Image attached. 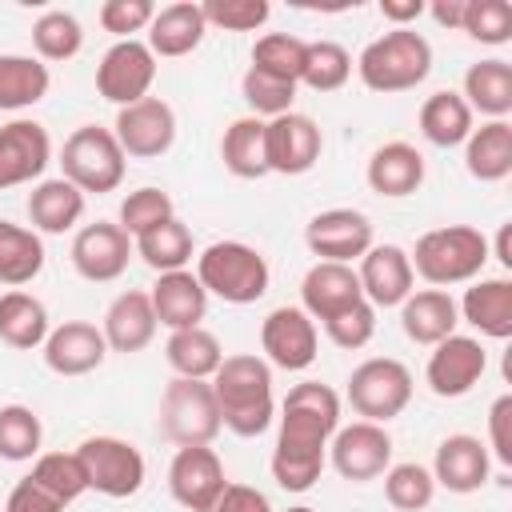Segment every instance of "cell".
I'll return each instance as SVG.
<instances>
[{
  "label": "cell",
  "mask_w": 512,
  "mask_h": 512,
  "mask_svg": "<svg viewBox=\"0 0 512 512\" xmlns=\"http://www.w3.org/2000/svg\"><path fill=\"white\" fill-rule=\"evenodd\" d=\"M340 428V396L320 380H300L280 400V432L272 448V480L284 492H308L328 460V440Z\"/></svg>",
  "instance_id": "6da1fadb"
},
{
  "label": "cell",
  "mask_w": 512,
  "mask_h": 512,
  "mask_svg": "<svg viewBox=\"0 0 512 512\" xmlns=\"http://www.w3.org/2000/svg\"><path fill=\"white\" fill-rule=\"evenodd\" d=\"M212 392L220 408V424L244 440L268 432L276 416V396H272V364L256 352H236L224 356L220 368L212 372Z\"/></svg>",
  "instance_id": "7a4b0ae2"
},
{
  "label": "cell",
  "mask_w": 512,
  "mask_h": 512,
  "mask_svg": "<svg viewBox=\"0 0 512 512\" xmlns=\"http://www.w3.org/2000/svg\"><path fill=\"white\" fill-rule=\"evenodd\" d=\"M408 264L432 288L472 284L488 264V236L480 228H472V224L432 228V232H424L416 240V248L408 252Z\"/></svg>",
  "instance_id": "3957f363"
},
{
  "label": "cell",
  "mask_w": 512,
  "mask_h": 512,
  "mask_svg": "<svg viewBox=\"0 0 512 512\" xmlns=\"http://www.w3.org/2000/svg\"><path fill=\"white\" fill-rule=\"evenodd\" d=\"M432 72V44L416 28H388L356 56V76L368 92H408Z\"/></svg>",
  "instance_id": "277c9868"
},
{
  "label": "cell",
  "mask_w": 512,
  "mask_h": 512,
  "mask_svg": "<svg viewBox=\"0 0 512 512\" xmlns=\"http://www.w3.org/2000/svg\"><path fill=\"white\" fill-rule=\"evenodd\" d=\"M196 280L224 304H256L268 292L272 268L260 248L244 240H216L196 256Z\"/></svg>",
  "instance_id": "5b68a950"
},
{
  "label": "cell",
  "mask_w": 512,
  "mask_h": 512,
  "mask_svg": "<svg viewBox=\"0 0 512 512\" xmlns=\"http://www.w3.org/2000/svg\"><path fill=\"white\" fill-rule=\"evenodd\" d=\"M60 168H64V180L76 184L84 196L88 192L104 196V192H116L124 184L128 156H124L120 140L112 136V128L80 124L60 148Z\"/></svg>",
  "instance_id": "8992f818"
},
{
  "label": "cell",
  "mask_w": 512,
  "mask_h": 512,
  "mask_svg": "<svg viewBox=\"0 0 512 512\" xmlns=\"http://www.w3.org/2000/svg\"><path fill=\"white\" fill-rule=\"evenodd\" d=\"M220 408H216V392L208 380H188L176 376L164 384L160 392V432L164 440H172L176 448H192V444H212L220 436Z\"/></svg>",
  "instance_id": "52a82bcc"
},
{
  "label": "cell",
  "mask_w": 512,
  "mask_h": 512,
  "mask_svg": "<svg viewBox=\"0 0 512 512\" xmlns=\"http://www.w3.org/2000/svg\"><path fill=\"white\" fill-rule=\"evenodd\" d=\"M348 404L360 420L388 424L412 404V372L396 356H368L348 376Z\"/></svg>",
  "instance_id": "ba28073f"
},
{
  "label": "cell",
  "mask_w": 512,
  "mask_h": 512,
  "mask_svg": "<svg viewBox=\"0 0 512 512\" xmlns=\"http://www.w3.org/2000/svg\"><path fill=\"white\" fill-rule=\"evenodd\" d=\"M80 460L88 472V492H100L108 500H128L144 488L148 464L132 440L120 436H88L80 440Z\"/></svg>",
  "instance_id": "9c48e42d"
},
{
  "label": "cell",
  "mask_w": 512,
  "mask_h": 512,
  "mask_svg": "<svg viewBox=\"0 0 512 512\" xmlns=\"http://www.w3.org/2000/svg\"><path fill=\"white\" fill-rule=\"evenodd\" d=\"M328 460L332 468L352 480V484H368L376 476L388 472L392 464V436L384 424H372V420H352V424H340L328 440Z\"/></svg>",
  "instance_id": "30bf717a"
},
{
  "label": "cell",
  "mask_w": 512,
  "mask_h": 512,
  "mask_svg": "<svg viewBox=\"0 0 512 512\" xmlns=\"http://www.w3.org/2000/svg\"><path fill=\"white\" fill-rule=\"evenodd\" d=\"M324 152V132L312 116L304 112H284V116H272L264 120V160H268V172L276 176H304L316 168Z\"/></svg>",
  "instance_id": "8fae6325"
},
{
  "label": "cell",
  "mask_w": 512,
  "mask_h": 512,
  "mask_svg": "<svg viewBox=\"0 0 512 512\" xmlns=\"http://www.w3.org/2000/svg\"><path fill=\"white\" fill-rule=\"evenodd\" d=\"M260 348H264L268 364H276L284 372H304L316 364V352H320L316 320L300 304H280L260 324Z\"/></svg>",
  "instance_id": "7c38bea8"
},
{
  "label": "cell",
  "mask_w": 512,
  "mask_h": 512,
  "mask_svg": "<svg viewBox=\"0 0 512 512\" xmlns=\"http://www.w3.org/2000/svg\"><path fill=\"white\" fill-rule=\"evenodd\" d=\"M152 80H156V56L144 40H116L96 64V92L116 108L144 100L152 92Z\"/></svg>",
  "instance_id": "4fadbf2b"
},
{
  "label": "cell",
  "mask_w": 512,
  "mask_h": 512,
  "mask_svg": "<svg viewBox=\"0 0 512 512\" xmlns=\"http://www.w3.org/2000/svg\"><path fill=\"white\" fill-rule=\"evenodd\" d=\"M112 136L120 140L124 156L132 160H156L176 144V112L160 96H144L116 112Z\"/></svg>",
  "instance_id": "5bb4252c"
},
{
  "label": "cell",
  "mask_w": 512,
  "mask_h": 512,
  "mask_svg": "<svg viewBox=\"0 0 512 512\" xmlns=\"http://www.w3.org/2000/svg\"><path fill=\"white\" fill-rule=\"evenodd\" d=\"M304 244L316 260L352 264L372 248V220L360 208H324L304 224Z\"/></svg>",
  "instance_id": "9a60e30c"
},
{
  "label": "cell",
  "mask_w": 512,
  "mask_h": 512,
  "mask_svg": "<svg viewBox=\"0 0 512 512\" xmlns=\"http://www.w3.org/2000/svg\"><path fill=\"white\" fill-rule=\"evenodd\" d=\"M488 368V352L476 336H444L440 344H432V356H428V368H424V380L436 396L444 400H456V396H468L480 376Z\"/></svg>",
  "instance_id": "2e32d148"
},
{
  "label": "cell",
  "mask_w": 512,
  "mask_h": 512,
  "mask_svg": "<svg viewBox=\"0 0 512 512\" xmlns=\"http://www.w3.org/2000/svg\"><path fill=\"white\" fill-rule=\"evenodd\" d=\"M48 164H52V140L40 120L16 116L0 124V192L40 180Z\"/></svg>",
  "instance_id": "e0dca14e"
},
{
  "label": "cell",
  "mask_w": 512,
  "mask_h": 512,
  "mask_svg": "<svg viewBox=\"0 0 512 512\" xmlns=\"http://www.w3.org/2000/svg\"><path fill=\"white\" fill-rule=\"evenodd\" d=\"M132 236L112 224V220H96V224H84L76 236H72V268L92 280V284H108V280H120L128 272V260H132Z\"/></svg>",
  "instance_id": "ac0fdd59"
},
{
  "label": "cell",
  "mask_w": 512,
  "mask_h": 512,
  "mask_svg": "<svg viewBox=\"0 0 512 512\" xmlns=\"http://www.w3.org/2000/svg\"><path fill=\"white\" fill-rule=\"evenodd\" d=\"M224 460L216 456L212 444H192V448H176L172 464H168V492L180 508L188 512H208V504L220 496L224 488Z\"/></svg>",
  "instance_id": "d6986e66"
},
{
  "label": "cell",
  "mask_w": 512,
  "mask_h": 512,
  "mask_svg": "<svg viewBox=\"0 0 512 512\" xmlns=\"http://www.w3.org/2000/svg\"><path fill=\"white\" fill-rule=\"evenodd\" d=\"M360 288H364V300L372 308H400L416 288V272L408 264V252L400 244H372L364 256H360Z\"/></svg>",
  "instance_id": "ffe728a7"
},
{
  "label": "cell",
  "mask_w": 512,
  "mask_h": 512,
  "mask_svg": "<svg viewBox=\"0 0 512 512\" xmlns=\"http://www.w3.org/2000/svg\"><path fill=\"white\" fill-rule=\"evenodd\" d=\"M488 472H492V456L484 448L480 436H468V432H452L436 444V460H432V480L436 488H448L456 496H468V492H480L488 484Z\"/></svg>",
  "instance_id": "44dd1931"
},
{
  "label": "cell",
  "mask_w": 512,
  "mask_h": 512,
  "mask_svg": "<svg viewBox=\"0 0 512 512\" xmlns=\"http://www.w3.org/2000/svg\"><path fill=\"white\" fill-rule=\"evenodd\" d=\"M364 300V288H360V276L352 264H332V260H316L304 280H300V308L312 316V320H332L336 312L352 308Z\"/></svg>",
  "instance_id": "7402d4cb"
},
{
  "label": "cell",
  "mask_w": 512,
  "mask_h": 512,
  "mask_svg": "<svg viewBox=\"0 0 512 512\" xmlns=\"http://www.w3.org/2000/svg\"><path fill=\"white\" fill-rule=\"evenodd\" d=\"M104 356H108L104 332L88 320H64L44 340V364L56 376H88L104 364Z\"/></svg>",
  "instance_id": "603a6c76"
},
{
  "label": "cell",
  "mask_w": 512,
  "mask_h": 512,
  "mask_svg": "<svg viewBox=\"0 0 512 512\" xmlns=\"http://www.w3.org/2000/svg\"><path fill=\"white\" fill-rule=\"evenodd\" d=\"M204 32H208L204 8L196 0H176V4L156 8L144 44L152 48L156 60H180L204 44Z\"/></svg>",
  "instance_id": "cb8c5ba5"
},
{
  "label": "cell",
  "mask_w": 512,
  "mask_h": 512,
  "mask_svg": "<svg viewBox=\"0 0 512 512\" xmlns=\"http://www.w3.org/2000/svg\"><path fill=\"white\" fill-rule=\"evenodd\" d=\"M152 312H156V324H164L168 332H180V328H200V320L208 316V292L200 288L196 272L180 268V272H160L152 292Z\"/></svg>",
  "instance_id": "d4e9b609"
},
{
  "label": "cell",
  "mask_w": 512,
  "mask_h": 512,
  "mask_svg": "<svg viewBox=\"0 0 512 512\" xmlns=\"http://www.w3.org/2000/svg\"><path fill=\"white\" fill-rule=\"evenodd\" d=\"M364 180L376 196H388V200L412 196L424 184V152L408 140H388L368 156Z\"/></svg>",
  "instance_id": "484cf974"
},
{
  "label": "cell",
  "mask_w": 512,
  "mask_h": 512,
  "mask_svg": "<svg viewBox=\"0 0 512 512\" xmlns=\"http://www.w3.org/2000/svg\"><path fill=\"white\" fill-rule=\"evenodd\" d=\"M156 328H160V324H156L152 300H148V292H140V288L120 292V296L108 304L104 324H100L108 352H124V356H132V352L148 348V344H152V336H156Z\"/></svg>",
  "instance_id": "4316f807"
},
{
  "label": "cell",
  "mask_w": 512,
  "mask_h": 512,
  "mask_svg": "<svg viewBox=\"0 0 512 512\" xmlns=\"http://www.w3.org/2000/svg\"><path fill=\"white\" fill-rule=\"evenodd\" d=\"M456 308L480 336L488 340L512 336V280L508 276H476Z\"/></svg>",
  "instance_id": "83f0119b"
},
{
  "label": "cell",
  "mask_w": 512,
  "mask_h": 512,
  "mask_svg": "<svg viewBox=\"0 0 512 512\" xmlns=\"http://www.w3.org/2000/svg\"><path fill=\"white\" fill-rule=\"evenodd\" d=\"M460 324V308L444 288H420L400 304V328L412 344H440L444 336H452Z\"/></svg>",
  "instance_id": "f1b7e54d"
},
{
  "label": "cell",
  "mask_w": 512,
  "mask_h": 512,
  "mask_svg": "<svg viewBox=\"0 0 512 512\" xmlns=\"http://www.w3.org/2000/svg\"><path fill=\"white\" fill-rule=\"evenodd\" d=\"M84 216V192L76 184H68L64 176H52V180H40L32 192H28V220H32V232H48V236H64L80 224Z\"/></svg>",
  "instance_id": "f546056e"
},
{
  "label": "cell",
  "mask_w": 512,
  "mask_h": 512,
  "mask_svg": "<svg viewBox=\"0 0 512 512\" xmlns=\"http://www.w3.org/2000/svg\"><path fill=\"white\" fill-rule=\"evenodd\" d=\"M52 324H48V308L44 300H36L24 288H8L0 296V344L16 348V352H32L44 348Z\"/></svg>",
  "instance_id": "4dcf8cb0"
},
{
  "label": "cell",
  "mask_w": 512,
  "mask_h": 512,
  "mask_svg": "<svg viewBox=\"0 0 512 512\" xmlns=\"http://www.w3.org/2000/svg\"><path fill=\"white\" fill-rule=\"evenodd\" d=\"M464 168L480 184H496L512 172V124L508 120H488L468 132L464 140Z\"/></svg>",
  "instance_id": "1f68e13d"
},
{
  "label": "cell",
  "mask_w": 512,
  "mask_h": 512,
  "mask_svg": "<svg viewBox=\"0 0 512 512\" xmlns=\"http://www.w3.org/2000/svg\"><path fill=\"white\" fill-rule=\"evenodd\" d=\"M464 104L488 120H508L512 112V64L492 56V60H476L464 72Z\"/></svg>",
  "instance_id": "d6a6232c"
},
{
  "label": "cell",
  "mask_w": 512,
  "mask_h": 512,
  "mask_svg": "<svg viewBox=\"0 0 512 512\" xmlns=\"http://www.w3.org/2000/svg\"><path fill=\"white\" fill-rule=\"evenodd\" d=\"M52 88V72L36 56L4 52L0 56V112H24L40 104Z\"/></svg>",
  "instance_id": "836d02e7"
},
{
  "label": "cell",
  "mask_w": 512,
  "mask_h": 512,
  "mask_svg": "<svg viewBox=\"0 0 512 512\" xmlns=\"http://www.w3.org/2000/svg\"><path fill=\"white\" fill-rule=\"evenodd\" d=\"M420 136L428 140V144H436V148H456V144H464L468 140V132H472V108L464 104V96L460 92H452V88H440V92H432L424 104H420Z\"/></svg>",
  "instance_id": "e575fe53"
},
{
  "label": "cell",
  "mask_w": 512,
  "mask_h": 512,
  "mask_svg": "<svg viewBox=\"0 0 512 512\" xmlns=\"http://www.w3.org/2000/svg\"><path fill=\"white\" fill-rule=\"evenodd\" d=\"M44 272V240L40 232L0 220V284L24 288Z\"/></svg>",
  "instance_id": "d590c367"
},
{
  "label": "cell",
  "mask_w": 512,
  "mask_h": 512,
  "mask_svg": "<svg viewBox=\"0 0 512 512\" xmlns=\"http://www.w3.org/2000/svg\"><path fill=\"white\" fill-rule=\"evenodd\" d=\"M220 160L232 176L240 180H260L268 176V160H264V120L260 116H236L224 136H220Z\"/></svg>",
  "instance_id": "8d00e7d4"
},
{
  "label": "cell",
  "mask_w": 512,
  "mask_h": 512,
  "mask_svg": "<svg viewBox=\"0 0 512 512\" xmlns=\"http://www.w3.org/2000/svg\"><path fill=\"white\" fill-rule=\"evenodd\" d=\"M132 248H136V256L160 276V272H180V268H188V260H192V252H196V240H192V228H188L180 216H172V220L156 224L152 232L136 236Z\"/></svg>",
  "instance_id": "74e56055"
},
{
  "label": "cell",
  "mask_w": 512,
  "mask_h": 512,
  "mask_svg": "<svg viewBox=\"0 0 512 512\" xmlns=\"http://www.w3.org/2000/svg\"><path fill=\"white\" fill-rule=\"evenodd\" d=\"M164 360L176 376H188V380H212V372L220 368L224 360V348L220 340L200 324V328H180L168 336L164 344Z\"/></svg>",
  "instance_id": "f35d334b"
},
{
  "label": "cell",
  "mask_w": 512,
  "mask_h": 512,
  "mask_svg": "<svg viewBox=\"0 0 512 512\" xmlns=\"http://www.w3.org/2000/svg\"><path fill=\"white\" fill-rule=\"evenodd\" d=\"M28 476H32L44 492H52L64 508L88 492V472H84L80 452H40V456L32 460V472H28Z\"/></svg>",
  "instance_id": "ab89813d"
},
{
  "label": "cell",
  "mask_w": 512,
  "mask_h": 512,
  "mask_svg": "<svg viewBox=\"0 0 512 512\" xmlns=\"http://www.w3.org/2000/svg\"><path fill=\"white\" fill-rule=\"evenodd\" d=\"M32 48H36V60H72L80 48H84V28L72 12L64 8H48L36 16L32 24Z\"/></svg>",
  "instance_id": "60d3db41"
},
{
  "label": "cell",
  "mask_w": 512,
  "mask_h": 512,
  "mask_svg": "<svg viewBox=\"0 0 512 512\" xmlns=\"http://www.w3.org/2000/svg\"><path fill=\"white\" fill-rule=\"evenodd\" d=\"M304 52H308V40H300V36H292V32H264V36L252 44V64H248V68L268 72V76L288 80V84H300Z\"/></svg>",
  "instance_id": "b9f144b4"
},
{
  "label": "cell",
  "mask_w": 512,
  "mask_h": 512,
  "mask_svg": "<svg viewBox=\"0 0 512 512\" xmlns=\"http://www.w3.org/2000/svg\"><path fill=\"white\" fill-rule=\"evenodd\" d=\"M44 424L28 404H0V460L24 464L40 456Z\"/></svg>",
  "instance_id": "7bdbcfd3"
},
{
  "label": "cell",
  "mask_w": 512,
  "mask_h": 512,
  "mask_svg": "<svg viewBox=\"0 0 512 512\" xmlns=\"http://www.w3.org/2000/svg\"><path fill=\"white\" fill-rule=\"evenodd\" d=\"M348 76H352V56L344 44H336V40H312L308 44L300 84H308L312 92H336L348 84Z\"/></svg>",
  "instance_id": "ee69618b"
},
{
  "label": "cell",
  "mask_w": 512,
  "mask_h": 512,
  "mask_svg": "<svg viewBox=\"0 0 512 512\" xmlns=\"http://www.w3.org/2000/svg\"><path fill=\"white\" fill-rule=\"evenodd\" d=\"M384 496L392 508L400 512H424L436 496V480H432V468L416 464V460H404V464H388L384 472Z\"/></svg>",
  "instance_id": "f6af8a7d"
},
{
  "label": "cell",
  "mask_w": 512,
  "mask_h": 512,
  "mask_svg": "<svg viewBox=\"0 0 512 512\" xmlns=\"http://www.w3.org/2000/svg\"><path fill=\"white\" fill-rule=\"evenodd\" d=\"M176 216V204H172V196L164 192V188H152V184H144V188H136V192H128L124 200H120V228L136 240V236H144V232H152L156 224H164V220H172Z\"/></svg>",
  "instance_id": "bcb514c9"
},
{
  "label": "cell",
  "mask_w": 512,
  "mask_h": 512,
  "mask_svg": "<svg viewBox=\"0 0 512 512\" xmlns=\"http://www.w3.org/2000/svg\"><path fill=\"white\" fill-rule=\"evenodd\" d=\"M296 88H300V84L276 80V76L256 72V68H248V72L240 76V96H244V104L252 108V116H260V120H272V116L292 112Z\"/></svg>",
  "instance_id": "7dc6e473"
},
{
  "label": "cell",
  "mask_w": 512,
  "mask_h": 512,
  "mask_svg": "<svg viewBox=\"0 0 512 512\" xmlns=\"http://www.w3.org/2000/svg\"><path fill=\"white\" fill-rule=\"evenodd\" d=\"M460 32H468L472 40H480L488 48L508 44L512 40V8H508V0H468Z\"/></svg>",
  "instance_id": "c3c4849f"
},
{
  "label": "cell",
  "mask_w": 512,
  "mask_h": 512,
  "mask_svg": "<svg viewBox=\"0 0 512 512\" xmlns=\"http://www.w3.org/2000/svg\"><path fill=\"white\" fill-rule=\"evenodd\" d=\"M200 8L208 28H224V32H256L272 16L268 0H204Z\"/></svg>",
  "instance_id": "681fc988"
},
{
  "label": "cell",
  "mask_w": 512,
  "mask_h": 512,
  "mask_svg": "<svg viewBox=\"0 0 512 512\" xmlns=\"http://www.w3.org/2000/svg\"><path fill=\"white\" fill-rule=\"evenodd\" d=\"M324 332H328V340H332L336 348L356 352V348H364V344L376 336V308H372L368 300H360V304L336 312L332 320H324Z\"/></svg>",
  "instance_id": "f907efd6"
},
{
  "label": "cell",
  "mask_w": 512,
  "mask_h": 512,
  "mask_svg": "<svg viewBox=\"0 0 512 512\" xmlns=\"http://www.w3.org/2000/svg\"><path fill=\"white\" fill-rule=\"evenodd\" d=\"M152 16H156L152 0H104L100 4V28L120 40H136V32H148Z\"/></svg>",
  "instance_id": "816d5d0a"
},
{
  "label": "cell",
  "mask_w": 512,
  "mask_h": 512,
  "mask_svg": "<svg viewBox=\"0 0 512 512\" xmlns=\"http://www.w3.org/2000/svg\"><path fill=\"white\" fill-rule=\"evenodd\" d=\"M488 456H496L504 468H512V396H496L488 408Z\"/></svg>",
  "instance_id": "f5cc1de1"
},
{
  "label": "cell",
  "mask_w": 512,
  "mask_h": 512,
  "mask_svg": "<svg viewBox=\"0 0 512 512\" xmlns=\"http://www.w3.org/2000/svg\"><path fill=\"white\" fill-rule=\"evenodd\" d=\"M4 512H64V504L52 492H44L32 476H24V480L12 484L8 500H4Z\"/></svg>",
  "instance_id": "db71d44e"
},
{
  "label": "cell",
  "mask_w": 512,
  "mask_h": 512,
  "mask_svg": "<svg viewBox=\"0 0 512 512\" xmlns=\"http://www.w3.org/2000/svg\"><path fill=\"white\" fill-rule=\"evenodd\" d=\"M208 512H272V504L252 484H224L220 496L208 504Z\"/></svg>",
  "instance_id": "11a10c76"
},
{
  "label": "cell",
  "mask_w": 512,
  "mask_h": 512,
  "mask_svg": "<svg viewBox=\"0 0 512 512\" xmlns=\"http://www.w3.org/2000/svg\"><path fill=\"white\" fill-rule=\"evenodd\" d=\"M424 0H380V16L392 24V28H408L412 20L424 16Z\"/></svg>",
  "instance_id": "9f6ffc18"
},
{
  "label": "cell",
  "mask_w": 512,
  "mask_h": 512,
  "mask_svg": "<svg viewBox=\"0 0 512 512\" xmlns=\"http://www.w3.org/2000/svg\"><path fill=\"white\" fill-rule=\"evenodd\" d=\"M464 4H468V0H432L424 12H428L440 28H460V24H464Z\"/></svg>",
  "instance_id": "6f0895ef"
},
{
  "label": "cell",
  "mask_w": 512,
  "mask_h": 512,
  "mask_svg": "<svg viewBox=\"0 0 512 512\" xmlns=\"http://www.w3.org/2000/svg\"><path fill=\"white\" fill-rule=\"evenodd\" d=\"M488 256H496L504 268H512V224H500L496 244H488Z\"/></svg>",
  "instance_id": "680465c9"
},
{
  "label": "cell",
  "mask_w": 512,
  "mask_h": 512,
  "mask_svg": "<svg viewBox=\"0 0 512 512\" xmlns=\"http://www.w3.org/2000/svg\"><path fill=\"white\" fill-rule=\"evenodd\" d=\"M284 512H316V508H308V504H292V508H284Z\"/></svg>",
  "instance_id": "91938a15"
}]
</instances>
